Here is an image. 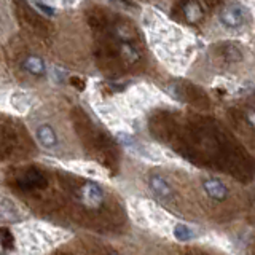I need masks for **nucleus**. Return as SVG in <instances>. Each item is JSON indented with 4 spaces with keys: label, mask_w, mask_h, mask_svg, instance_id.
Segmentation results:
<instances>
[{
    "label": "nucleus",
    "mask_w": 255,
    "mask_h": 255,
    "mask_svg": "<svg viewBox=\"0 0 255 255\" xmlns=\"http://www.w3.org/2000/svg\"><path fill=\"white\" fill-rule=\"evenodd\" d=\"M220 22L228 29H238L243 27L247 22V10L243 5L238 3H230L225 5L219 13Z\"/></svg>",
    "instance_id": "f257e3e1"
},
{
    "label": "nucleus",
    "mask_w": 255,
    "mask_h": 255,
    "mask_svg": "<svg viewBox=\"0 0 255 255\" xmlns=\"http://www.w3.org/2000/svg\"><path fill=\"white\" fill-rule=\"evenodd\" d=\"M18 187L24 191H32V190H42L46 187V179L45 175L37 171L30 169L27 172H24L21 177L18 179Z\"/></svg>",
    "instance_id": "f03ea898"
},
{
    "label": "nucleus",
    "mask_w": 255,
    "mask_h": 255,
    "mask_svg": "<svg viewBox=\"0 0 255 255\" xmlns=\"http://www.w3.org/2000/svg\"><path fill=\"white\" fill-rule=\"evenodd\" d=\"M80 198H82L83 204L90 207H99L104 203V191L96 183H86L80 190Z\"/></svg>",
    "instance_id": "7ed1b4c3"
},
{
    "label": "nucleus",
    "mask_w": 255,
    "mask_h": 255,
    "mask_svg": "<svg viewBox=\"0 0 255 255\" xmlns=\"http://www.w3.org/2000/svg\"><path fill=\"white\" fill-rule=\"evenodd\" d=\"M204 191L207 193V196L215 199V201H223L228 195L227 187L223 185V182H220L219 179H207L203 183Z\"/></svg>",
    "instance_id": "20e7f679"
},
{
    "label": "nucleus",
    "mask_w": 255,
    "mask_h": 255,
    "mask_svg": "<svg viewBox=\"0 0 255 255\" xmlns=\"http://www.w3.org/2000/svg\"><path fill=\"white\" fill-rule=\"evenodd\" d=\"M150 187L161 199H167L172 196V188L169 187V183L163 177H159V175H153V177L150 179Z\"/></svg>",
    "instance_id": "39448f33"
},
{
    "label": "nucleus",
    "mask_w": 255,
    "mask_h": 255,
    "mask_svg": "<svg viewBox=\"0 0 255 255\" xmlns=\"http://www.w3.org/2000/svg\"><path fill=\"white\" fill-rule=\"evenodd\" d=\"M172 235L177 241H191V239L196 238V231L193 227L185 225V223H175L172 228Z\"/></svg>",
    "instance_id": "423d86ee"
},
{
    "label": "nucleus",
    "mask_w": 255,
    "mask_h": 255,
    "mask_svg": "<svg viewBox=\"0 0 255 255\" xmlns=\"http://www.w3.org/2000/svg\"><path fill=\"white\" fill-rule=\"evenodd\" d=\"M37 139L40 140L43 147H53L56 143V134L50 126H40L37 131Z\"/></svg>",
    "instance_id": "0eeeda50"
},
{
    "label": "nucleus",
    "mask_w": 255,
    "mask_h": 255,
    "mask_svg": "<svg viewBox=\"0 0 255 255\" xmlns=\"http://www.w3.org/2000/svg\"><path fill=\"white\" fill-rule=\"evenodd\" d=\"M183 11H185V18H187L188 21H191V22H196V21L203 16L201 6H199L198 3H195V2L187 3L185 6H183Z\"/></svg>",
    "instance_id": "6e6552de"
},
{
    "label": "nucleus",
    "mask_w": 255,
    "mask_h": 255,
    "mask_svg": "<svg viewBox=\"0 0 255 255\" xmlns=\"http://www.w3.org/2000/svg\"><path fill=\"white\" fill-rule=\"evenodd\" d=\"M26 69L34 75H42L43 74V62L38 58H29L26 61Z\"/></svg>",
    "instance_id": "1a4fd4ad"
},
{
    "label": "nucleus",
    "mask_w": 255,
    "mask_h": 255,
    "mask_svg": "<svg viewBox=\"0 0 255 255\" xmlns=\"http://www.w3.org/2000/svg\"><path fill=\"white\" fill-rule=\"evenodd\" d=\"M122 56H123V59L126 61V62H134V61H137V53H135V50L134 48L129 45V43H123L122 45Z\"/></svg>",
    "instance_id": "9d476101"
},
{
    "label": "nucleus",
    "mask_w": 255,
    "mask_h": 255,
    "mask_svg": "<svg viewBox=\"0 0 255 255\" xmlns=\"http://www.w3.org/2000/svg\"><path fill=\"white\" fill-rule=\"evenodd\" d=\"M0 241L5 247H13V236L8 230H0Z\"/></svg>",
    "instance_id": "9b49d317"
},
{
    "label": "nucleus",
    "mask_w": 255,
    "mask_h": 255,
    "mask_svg": "<svg viewBox=\"0 0 255 255\" xmlns=\"http://www.w3.org/2000/svg\"><path fill=\"white\" fill-rule=\"evenodd\" d=\"M249 120H252V123L255 125V114H252V115H249Z\"/></svg>",
    "instance_id": "f8f14e48"
},
{
    "label": "nucleus",
    "mask_w": 255,
    "mask_h": 255,
    "mask_svg": "<svg viewBox=\"0 0 255 255\" xmlns=\"http://www.w3.org/2000/svg\"><path fill=\"white\" fill-rule=\"evenodd\" d=\"M114 255H117V254H114Z\"/></svg>",
    "instance_id": "ddd939ff"
}]
</instances>
